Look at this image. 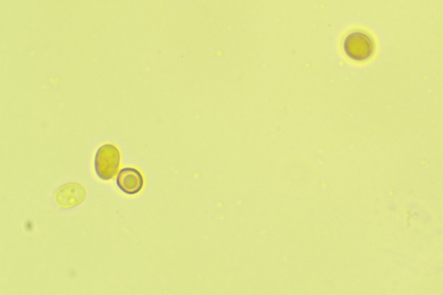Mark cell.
Returning <instances> with one entry per match:
<instances>
[{"mask_svg": "<svg viewBox=\"0 0 443 295\" xmlns=\"http://www.w3.org/2000/svg\"><path fill=\"white\" fill-rule=\"evenodd\" d=\"M343 48L349 58L361 62L371 58L374 51V42L369 35L355 31L346 35Z\"/></svg>", "mask_w": 443, "mask_h": 295, "instance_id": "2", "label": "cell"}, {"mask_svg": "<svg viewBox=\"0 0 443 295\" xmlns=\"http://www.w3.org/2000/svg\"><path fill=\"white\" fill-rule=\"evenodd\" d=\"M86 197V191L79 184H67L58 191L56 201L65 208H72L80 205Z\"/></svg>", "mask_w": 443, "mask_h": 295, "instance_id": "4", "label": "cell"}, {"mask_svg": "<svg viewBox=\"0 0 443 295\" xmlns=\"http://www.w3.org/2000/svg\"><path fill=\"white\" fill-rule=\"evenodd\" d=\"M116 184L119 189L127 195H136L143 190L144 179L139 170L127 167L120 170Z\"/></svg>", "mask_w": 443, "mask_h": 295, "instance_id": "3", "label": "cell"}, {"mask_svg": "<svg viewBox=\"0 0 443 295\" xmlns=\"http://www.w3.org/2000/svg\"><path fill=\"white\" fill-rule=\"evenodd\" d=\"M120 161L119 149L111 144L99 148L95 158V170L101 180L108 181L115 176Z\"/></svg>", "mask_w": 443, "mask_h": 295, "instance_id": "1", "label": "cell"}]
</instances>
